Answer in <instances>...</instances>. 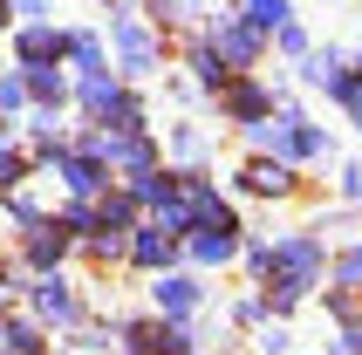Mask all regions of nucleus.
<instances>
[{"mask_svg":"<svg viewBox=\"0 0 362 355\" xmlns=\"http://www.w3.org/2000/svg\"><path fill=\"white\" fill-rule=\"evenodd\" d=\"M281 35V55H308V35H301V21H287V28H274Z\"/></svg>","mask_w":362,"mask_h":355,"instance_id":"obj_25","label":"nucleus"},{"mask_svg":"<svg viewBox=\"0 0 362 355\" xmlns=\"http://www.w3.org/2000/svg\"><path fill=\"white\" fill-rule=\"evenodd\" d=\"M205 41L219 48V62L233 69V76H240V69H253V62H260V48H267V35H260V28H246L240 14H219Z\"/></svg>","mask_w":362,"mask_h":355,"instance_id":"obj_2","label":"nucleus"},{"mask_svg":"<svg viewBox=\"0 0 362 355\" xmlns=\"http://www.w3.org/2000/svg\"><path fill=\"white\" fill-rule=\"evenodd\" d=\"M110 41L123 55V76H158V35L144 21H110Z\"/></svg>","mask_w":362,"mask_h":355,"instance_id":"obj_3","label":"nucleus"},{"mask_svg":"<svg viewBox=\"0 0 362 355\" xmlns=\"http://www.w3.org/2000/svg\"><path fill=\"white\" fill-rule=\"evenodd\" d=\"M171 151H178L185 164H199V158H205V130H178V137H171Z\"/></svg>","mask_w":362,"mask_h":355,"instance_id":"obj_22","label":"nucleus"},{"mask_svg":"<svg viewBox=\"0 0 362 355\" xmlns=\"http://www.w3.org/2000/svg\"><path fill=\"white\" fill-rule=\"evenodd\" d=\"M14 14H41V7H55V0H7Z\"/></svg>","mask_w":362,"mask_h":355,"instance_id":"obj_29","label":"nucleus"},{"mask_svg":"<svg viewBox=\"0 0 362 355\" xmlns=\"http://www.w3.org/2000/svg\"><path fill=\"white\" fill-rule=\"evenodd\" d=\"M62 55H76V69H82V76H96V69H103V35H96V28H76Z\"/></svg>","mask_w":362,"mask_h":355,"instance_id":"obj_18","label":"nucleus"},{"mask_svg":"<svg viewBox=\"0 0 362 355\" xmlns=\"http://www.w3.org/2000/svg\"><path fill=\"white\" fill-rule=\"evenodd\" d=\"M322 274H328V253H322V239L315 233H287V239H274V260H267V308H301L315 287H322Z\"/></svg>","mask_w":362,"mask_h":355,"instance_id":"obj_1","label":"nucleus"},{"mask_svg":"<svg viewBox=\"0 0 362 355\" xmlns=\"http://www.w3.org/2000/svg\"><path fill=\"white\" fill-rule=\"evenodd\" d=\"M21 82H28V96H35L48 117H55V110H62V96H69V82H62V69H55V62H35V69H21Z\"/></svg>","mask_w":362,"mask_h":355,"instance_id":"obj_13","label":"nucleus"},{"mask_svg":"<svg viewBox=\"0 0 362 355\" xmlns=\"http://www.w3.org/2000/svg\"><path fill=\"white\" fill-rule=\"evenodd\" d=\"M192 76H199V89H226V82H233V69L219 62V48H212V41H192Z\"/></svg>","mask_w":362,"mask_h":355,"instance_id":"obj_16","label":"nucleus"},{"mask_svg":"<svg viewBox=\"0 0 362 355\" xmlns=\"http://www.w3.org/2000/svg\"><path fill=\"white\" fill-rule=\"evenodd\" d=\"M185 246H192L199 267H226L240 253V226H199V233H185Z\"/></svg>","mask_w":362,"mask_h":355,"instance_id":"obj_5","label":"nucleus"},{"mask_svg":"<svg viewBox=\"0 0 362 355\" xmlns=\"http://www.w3.org/2000/svg\"><path fill=\"white\" fill-rule=\"evenodd\" d=\"M335 321H349V328H356V321H362V301H356V294H335Z\"/></svg>","mask_w":362,"mask_h":355,"instance_id":"obj_27","label":"nucleus"},{"mask_svg":"<svg viewBox=\"0 0 362 355\" xmlns=\"http://www.w3.org/2000/svg\"><path fill=\"white\" fill-rule=\"evenodd\" d=\"M21 178H28V164H21V151H7V144H0V192H14Z\"/></svg>","mask_w":362,"mask_h":355,"instance_id":"obj_21","label":"nucleus"},{"mask_svg":"<svg viewBox=\"0 0 362 355\" xmlns=\"http://www.w3.org/2000/svg\"><path fill=\"white\" fill-rule=\"evenodd\" d=\"M240 21L246 28H260V35H274V28H287V0H240Z\"/></svg>","mask_w":362,"mask_h":355,"instance_id":"obj_17","label":"nucleus"},{"mask_svg":"<svg viewBox=\"0 0 362 355\" xmlns=\"http://www.w3.org/2000/svg\"><path fill=\"white\" fill-rule=\"evenodd\" d=\"M7 21H14V7H7V0H0V28H7Z\"/></svg>","mask_w":362,"mask_h":355,"instance_id":"obj_30","label":"nucleus"},{"mask_svg":"<svg viewBox=\"0 0 362 355\" xmlns=\"http://www.w3.org/2000/svg\"><path fill=\"white\" fill-rule=\"evenodd\" d=\"M335 280H342V287H362V246H349V253L335 260Z\"/></svg>","mask_w":362,"mask_h":355,"instance_id":"obj_23","label":"nucleus"},{"mask_svg":"<svg viewBox=\"0 0 362 355\" xmlns=\"http://www.w3.org/2000/svg\"><path fill=\"white\" fill-rule=\"evenodd\" d=\"M21 103H28V82H21V76H0V117L21 110Z\"/></svg>","mask_w":362,"mask_h":355,"instance_id":"obj_24","label":"nucleus"},{"mask_svg":"<svg viewBox=\"0 0 362 355\" xmlns=\"http://www.w3.org/2000/svg\"><path fill=\"white\" fill-rule=\"evenodd\" d=\"M62 253H69V233L41 219V226H35V239H28V267H41V274H48V267H55Z\"/></svg>","mask_w":362,"mask_h":355,"instance_id":"obj_15","label":"nucleus"},{"mask_svg":"<svg viewBox=\"0 0 362 355\" xmlns=\"http://www.w3.org/2000/svg\"><path fill=\"white\" fill-rule=\"evenodd\" d=\"M356 69H362V62H356Z\"/></svg>","mask_w":362,"mask_h":355,"instance_id":"obj_33","label":"nucleus"},{"mask_svg":"<svg viewBox=\"0 0 362 355\" xmlns=\"http://www.w3.org/2000/svg\"><path fill=\"white\" fill-rule=\"evenodd\" d=\"M35 315H41V321H55V328H69V321L82 315V308H76V294H69V280H62V274H41V287H35Z\"/></svg>","mask_w":362,"mask_h":355,"instance_id":"obj_9","label":"nucleus"},{"mask_svg":"<svg viewBox=\"0 0 362 355\" xmlns=\"http://www.w3.org/2000/svg\"><path fill=\"white\" fill-rule=\"evenodd\" d=\"M7 355H41V328L35 321H14V328H7Z\"/></svg>","mask_w":362,"mask_h":355,"instance_id":"obj_19","label":"nucleus"},{"mask_svg":"<svg viewBox=\"0 0 362 355\" xmlns=\"http://www.w3.org/2000/svg\"><path fill=\"white\" fill-rule=\"evenodd\" d=\"M335 103H342L349 117H356V130H362V69H349V82L335 89Z\"/></svg>","mask_w":362,"mask_h":355,"instance_id":"obj_20","label":"nucleus"},{"mask_svg":"<svg viewBox=\"0 0 362 355\" xmlns=\"http://www.w3.org/2000/svg\"><path fill=\"white\" fill-rule=\"evenodd\" d=\"M301 62H308V82H315V89H328V96H335V89L349 82V69H356L342 48H308Z\"/></svg>","mask_w":362,"mask_h":355,"instance_id":"obj_11","label":"nucleus"},{"mask_svg":"<svg viewBox=\"0 0 362 355\" xmlns=\"http://www.w3.org/2000/svg\"><path fill=\"white\" fill-rule=\"evenodd\" d=\"M192 308H199V280H192V274H164L158 280V315L164 321H185Z\"/></svg>","mask_w":362,"mask_h":355,"instance_id":"obj_12","label":"nucleus"},{"mask_svg":"<svg viewBox=\"0 0 362 355\" xmlns=\"http://www.w3.org/2000/svg\"><path fill=\"white\" fill-rule=\"evenodd\" d=\"M117 7H130V0H117Z\"/></svg>","mask_w":362,"mask_h":355,"instance_id":"obj_32","label":"nucleus"},{"mask_svg":"<svg viewBox=\"0 0 362 355\" xmlns=\"http://www.w3.org/2000/svg\"><path fill=\"white\" fill-rule=\"evenodd\" d=\"M219 103H226V117H233V123H260V117H274V96H267L260 82H226Z\"/></svg>","mask_w":362,"mask_h":355,"instance_id":"obj_7","label":"nucleus"},{"mask_svg":"<svg viewBox=\"0 0 362 355\" xmlns=\"http://www.w3.org/2000/svg\"><path fill=\"white\" fill-rule=\"evenodd\" d=\"M55 164H62V185H69L76 198H96L103 185H110V171H103L96 158H82V151H76V158H55Z\"/></svg>","mask_w":362,"mask_h":355,"instance_id":"obj_14","label":"nucleus"},{"mask_svg":"<svg viewBox=\"0 0 362 355\" xmlns=\"http://www.w3.org/2000/svg\"><path fill=\"white\" fill-rule=\"evenodd\" d=\"M123 253L137 260V267H151V274H158V267H171V253H178V239H171V233H158V226H137Z\"/></svg>","mask_w":362,"mask_h":355,"instance_id":"obj_10","label":"nucleus"},{"mask_svg":"<svg viewBox=\"0 0 362 355\" xmlns=\"http://www.w3.org/2000/svg\"><path fill=\"white\" fill-rule=\"evenodd\" d=\"M240 185H246L253 198H287V192H294V164H281V158H253V164L240 171Z\"/></svg>","mask_w":362,"mask_h":355,"instance_id":"obj_6","label":"nucleus"},{"mask_svg":"<svg viewBox=\"0 0 362 355\" xmlns=\"http://www.w3.org/2000/svg\"><path fill=\"white\" fill-rule=\"evenodd\" d=\"M123 342H130V355H192V328L185 321H137V328H123Z\"/></svg>","mask_w":362,"mask_h":355,"instance_id":"obj_4","label":"nucleus"},{"mask_svg":"<svg viewBox=\"0 0 362 355\" xmlns=\"http://www.w3.org/2000/svg\"><path fill=\"white\" fill-rule=\"evenodd\" d=\"M342 198H362V171L356 164H342Z\"/></svg>","mask_w":362,"mask_h":355,"instance_id":"obj_28","label":"nucleus"},{"mask_svg":"<svg viewBox=\"0 0 362 355\" xmlns=\"http://www.w3.org/2000/svg\"><path fill=\"white\" fill-rule=\"evenodd\" d=\"M328 355H362V328H342V335L328 342Z\"/></svg>","mask_w":362,"mask_h":355,"instance_id":"obj_26","label":"nucleus"},{"mask_svg":"<svg viewBox=\"0 0 362 355\" xmlns=\"http://www.w3.org/2000/svg\"><path fill=\"white\" fill-rule=\"evenodd\" d=\"M62 48H69V35H55L48 21H28V28L14 35V55H21V69H35V62H55Z\"/></svg>","mask_w":362,"mask_h":355,"instance_id":"obj_8","label":"nucleus"},{"mask_svg":"<svg viewBox=\"0 0 362 355\" xmlns=\"http://www.w3.org/2000/svg\"><path fill=\"white\" fill-rule=\"evenodd\" d=\"M0 335H7V321H0Z\"/></svg>","mask_w":362,"mask_h":355,"instance_id":"obj_31","label":"nucleus"}]
</instances>
